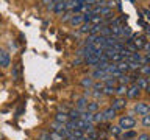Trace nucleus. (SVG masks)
I'll return each instance as SVG.
<instances>
[{"label":"nucleus","mask_w":150,"mask_h":140,"mask_svg":"<svg viewBox=\"0 0 150 140\" xmlns=\"http://www.w3.org/2000/svg\"><path fill=\"white\" fill-rule=\"evenodd\" d=\"M91 28H92V23L84 22V23H81V28H80V31H81V33H89V31H91Z\"/></svg>","instance_id":"25"},{"label":"nucleus","mask_w":150,"mask_h":140,"mask_svg":"<svg viewBox=\"0 0 150 140\" xmlns=\"http://www.w3.org/2000/svg\"><path fill=\"white\" fill-rule=\"evenodd\" d=\"M69 115H67V112H56V115H55V121L56 123H61V125H66L69 121Z\"/></svg>","instance_id":"6"},{"label":"nucleus","mask_w":150,"mask_h":140,"mask_svg":"<svg viewBox=\"0 0 150 140\" xmlns=\"http://www.w3.org/2000/svg\"><path fill=\"white\" fill-rule=\"evenodd\" d=\"M144 14H145V16H147L149 22H150V9H144Z\"/></svg>","instance_id":"30"},{"label":"nucleus","mask_w":150,"mask_h":140,"mask_svg":"<svg viewBox=\"0 0 150 140\" xmlns=\"http://www.w3.org/2000/svg\"><path fill=\"white\" fill-rule=\"evenodd\" d=\"M127 90H128V87H127L125 84H120V86H117V87H116V93H117L119 97L127 95Z\"/></svg>","instance_id":"20"},{"label":"nucleus","mask_w":150,"mask_h":140,"mask_svg":"<svg viewBox=\"0 0 150 140\" xmlns=\"http://www.w3.org/2000/svg\"><path fill=\"white\" fill-rule=\"evenodd\" d=\"M134 137H138V134H136L133 129H128V131H125V132H124V139L130 140V139H134Z\"/></svg>","instance_id":"24"},{"label":"nucleus","mask_w":150,"mask_h":140,"mask_svg":"<svg viewBox=\"0 0 150 140\" xmlns=\"http://www.w3.org/2000/svg\"><path fill=\"white\" fill-rule=\"evenodd\" d=\"M86 104H88V100H86V97H83V98H78L77 103H75V109H78V111H84L86 109Z\"/></svg>","instance_id":"12"},{"label":"nucleus","mask_w":150,"mask_h":140,"mask_svg":"<svg viewBox=\"0 0 150 140\" xmlns=\"http://www.w3.org/2000/svg\"><path fill=\"white\" fill-rule=\"evenodd\" d=\"M105 118H103V112H94V118H92V123H103Z\"/></svg>","instance_id":"19"},{"label":"nucleus","mask_w":150,"mask_h":140,"mask_svg":"<svg viewBox=\"0 0 150 140\" xmlns=\"http://www.w3.org/2000/svg\"><path fill=\"white\" fill-rule=\"evenodd\" d=\"M138 140H150V135L149 134H139L138 135Z\"/></svg>","instance_id":"28"},{"label":"nucleus","mask_w":150,"mask_h":140,"mask_svg":"<svg viewBox=\"0 0 150 140\" xmlns=\"http://www.w3.org/2000/svg\"><path fill=\"white\" fill-rule=\"evenodd\" d=\"M67 115H69V118H70V120H78V118H81V111L72 109V111H69V112H67Z\"/></svg>","instance_id":"16"},{"label":"nucleus","mask_w":150,"mask_h":140,"mask_svg":"<svg viewBox=\"0 0 150 140\" xmlns=\"http://www.w3.org/2000/svg\"><path fill=\"white\" fill-rule=\"evenodd\" d=\"M69 23H70L72 27H80L81 23H84L83 14H74V16L69 19Z\"/></svg>","instance_id":"5"},{"label":"nucleus","mask_w":150,"mask_h":140,"mask_svg":"<svg viewBox=\"0 0 150 140\" xmlns=\"http://www.w3.org/2000/svg\"><path fill=\"white\" fill-rule=\"evenodd\" d=\"M52 8H53V11H55L56 14H61L63 11H66V9H67V3H66V2H58V3H53V5H52Z\"/></svg>","instance_id":"10"},{"label":"nucleus","mask_w":150,"mask_h":140,"mask_svg":"<svg viewBox=\"0 0 150 140\" xmlns=\"http://www.w3.org/2000/svg\"><path fill=\"white\" fill-rule=\"evenodd\" d=\"M142 125L145 126V128H150V114L142 117Z\"/></svg>","instance_id":"26"},{"label":"nucleus","mask_w":150,"mask_h":140,"mask_svg":"<svg viewBox=\"0 0 150 140\" xmlns=\"http://www.w3.org/2000/svg\"><path fill=\"white\" fill-rule=\"evenodd\" d=\"M131 42H134V47L136 48H144V45H145V41H144V37L142 36H136L134 37V41H131Z\"/></svg>","instance_id":"17"},{"label":"nucleus","mask_w":150,"mask_h":140,"mask_svg":"<svg viewBox=\"0 0 150 140\" xmlns=\"http://www.w3.org/2000/svg\"><path fill=\"white\" fill-rule=\"evenodd\" d=\"M125 106H127V101H125V98H122V97L114 98V100H112V103H111V107H112L114 111H120V109H124Z\"/></svg>","instance_id":"3"},{"label":"nucleus","mask_w":150,"mask_h":140,"mask_svg":"<svg viewBox=\"0 0 150 140\" xmlns=\"http://www.w3.org/2000/svg\"><path fill=\"white\" fill-rule=\"evenodd\" d=\"M110 76H111V75H108L105 70H100V69H97V70H94V72H92V78L98 79V81H106Z\"/></svg>","instance_id":"4"},{"label":"nucleus","mask_w":150,"mask_h":140,"mask_svg":"<svg viewBox=\"0 0 150 140\" xmlns=\"http://www.w3.org/2000/svg\"><path fill=\"white\" fill-rule=\"evenodd\" d=\"M84 111L91 112V114H94V112H97V111H98V103H97V101H88L86 109H84Z\"/></svg>","instance_id":"13"},{"label":"nucleus","mask_w":150,"mask_h":140,"mask_svg":"<svg viewBox=\"0 0 150 140\" xmlns=\"http://www.w3.org/2000/svg\"><path fill=\"white\" fill-rule=\"evenodd\" d=\"M103 95H114L116 93V87H110V86H105L103 87V90H102Z\"/></svg>","instance_id":"22"},{"label":"nucleus","mask_w":150,"mask_h":140,"mask_svg":"<svg viewBox=\"0 0 150 140\" xmlns=\"http://www.w3.org/2000/svg\"><path fill=\"white\" fill-rule=\"evenodd\" d=\"M145 90H147V93L150 95V84H147V87H145Z\"/></svg>","instance_id":"31"},{"label":"nucleus","mask_w":150,"mask_h":140,"mask_svg":"<svg viewBox=\"0 0 150 140\" xmlns=\"http://www.w3.org/2000/svg\"><path fill=\"white\" fill-rule=\"evenodd\" d=\"M122 131H124V129H122L119 125H117V126H110V128H108V134H110V135H114V137H120V135H122Z\"/></svg>","instance_id":"11"},{"label":"nucleus","mask_w":150,"mask_h":140,"mask_svg":"<svg viewBox=\"0 0 150 140\" xmlns=\"http://www.w3.org/2000/svg\"><path fill=\"white\" fill-rule=\"evenodd\" d=\"M139 93H141V89L133 83V86L128 87V90H127V97H128V98H138Z\"/></svg>","instance_id":"7"},{"label":"nucleus","mask_w":150,"mask_h":140,"mask_svg":"<svg viewBox=\"0 0 150 140\" xmlns=\"http://www.w3.org/2000/svg\"><path fill=\"white\" fill-rule=\"evenodd\" d=\"M116 65H117V70H119L120 73H127L130 70L128 69V62H127V61H120V62H117Z\"/></svg>","instance_id":"15"},{"label":"nucleus","mask_w":150,"mask_h":140,"mask_svg":"<svg viewBox=\"0 0 150 140\" xmlns=\"http://www.w3.org/2000/svg\"><path fill=\"white\" fill-rule=\"evenodd\" d=\"M139 72L142 75H145V76H149V75H150V64H142V65H141V69H139Z\"/></svg>","instance_id":"23"},{"label":"nucleus","mask_w":150,"mask_h":140,"mask_svg":"<svg viewBox=\"0 0 150 140\" xmlns=\"http://www.w3.org/2000/svg\"><path fill=\"white\" fill-rule=\"evenodd\" d=\"M119 126L124 131H128V129H133L136 126V118L133 115H124L119 118Z\"/></svg>","instance_id":"1"},{"label":"nucleus","mask_w":150,"mask_h":140,"mask_svg":"<svg viewBox=\"0 0 150 140\" xmlns=\"http://www.w3.org/2000/svg\"><path fill=\"white\" fill-rule=\"evenodd\" d=\"M9 64H11L9 55L6 53V51H0V65H2V67H8Z\"/></svg>","instance_id":"8"},{"label":"nucleus","mask_w":150,"mask_h":140,"mask_svg":"<svg viewBox=\"0 0 150 140\" xmlns=\"http://www.w3.org/2000/svg\"><path fill=\"white\" fill-rule=\"evenodd\" d=\"M21 73H22V64L19 62V64H16L13 67V78L14 79H19V78H21Z\"/></svg>","instance_id":"14"},{"label":"nucleus","mask_w":150,"mask_h":140,"mask_svg":"<svg viewBox=\"0 0 150 140\" xmlns=\"http://www.w3.org/2000/svg\"><path fill=\"white\" fill-rule=\"evenodd\" d=\"M72 16H74V13H66V14H64V17H63V20H64V22H67Z\"/></svg>","instance_id":"29"},{"label":"nucleus","mask_w":150,"mask_h":140,"mask_svg":"<svg viewBox=\"0 0 150 140\" xmlns=\"http://www.w3.org/2000/svg\"><path fill=\"white\" fill-rule=\"evenodd\" d=\"M116 112H117V111H114L111 106L106 107V109L103 111V118H105V121H111V120L116 117Z\"/></svg>","instance_id":"9"},{"label":"nucleus","mask_w":150,"mask_h":140,"mask_svg":"<svg viewBox=\"0 0 150 140\" xmlns=\"http://www.w3.org/2000/svg\"><path fill=\"white\" fill-rule=\"evenodd\" d=\"M134 112L138 115H147L150 114V106L147 104V103H144V101H139V103H136L134 104Z\"/></svg>","instance_id":"2"},{"label":"nucleus","mask_w":150,"mask_h":140,"mask_svg":"<svg viewBox=\"0 0 150 140\" xmlns=\"http://www.w3.org/2000/svg\"><path fill=\"white\" fill-rule=\"evenodd\" d=\"M92 84H94V81H92V78H83L81 79V86L84 87V89H89V87H92Z\"/></svg>","instance_id":"21"},{"label":"nucleus","mask_w":150,"mask_h":140,"mask_svg":"<svg viewBox=\"0 0 150 140\" xmlns=\"http://www.w3.org/2000/svg\"><path fill=\"white\" fill-rule=\"evenodd\" d=\"M50 140H64V139L61 137L58 132H55V131H53V132H50Z\"/></svg>","instance_id":"27"},{"label":"nucleus","mask_w":150,"mask_h":140,"mask_svg":"<svg viewBox=\"0 0 150 140\" xmlns=\"http://www.w3.org/2000/svg\"><path fill=\"white\" fill-rule=\"evenodd\" d=\"M122 140H128V139H122Z\"/></svg>","instance_id":"32"},{"label":"nucleus","mask_w":150,"mask_h":140,"mask_svg":"<svg viewBox=\"0 0 150 140\" xmlns=\"http://www.w3.org/2000/svg\"><path fill=\"white\" fill-rule=\"evenodd\" d=\"M134 84L141 89V90H142V89L147 87V79H145V76H139L138 79H136V83H134Z\"/></svg>","instance_id":"18"}]
</instances>
